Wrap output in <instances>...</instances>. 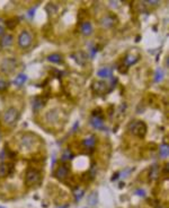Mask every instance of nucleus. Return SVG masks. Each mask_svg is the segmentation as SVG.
Returning <instances> with one entry per match:
<instances>
[{
  "label": "nucleus",
  "mask_w": 169,
  "mask_h": 208,
  "mask_svg": "<svg viewBox=\"0 0 169 208\" xmlns=\"http://www.w3.org/2000/svg\"><path fill=\"white\" fill-rule=\"evenodd\" d=\"M19 118V111L16 107H9L2 114V121L7 126H13Z\"/></svg>",
  "instance_id": "obj_2"
},
{
  "label": "nucleus",
  "mask_w": 169,
  "mask_h": 208,
  "mask_svg": "<svg viewBox=\"0 0 169 208\" xmlns=\"http://www.w3.org/2000/svg\"><path fill=\"white\" fill-rule=\"evenodd\" d=\"M130 131L132 133V135L143 138L144 136L147 135L148 128H147V125L144 123L143 121H134L130 126Z\"/></svg>",
  "instance_id": "obj_4"
},
{
  "label": "nucleus",
  "mask_w": 169,
  "mask_h": 208,
  "mask_svg": "<svg viewBox=\"0 0 169 208\" xmlns=\"http://www.w3.org/2000/svg\"><path fill=\"white\" fill-rule=\"evenodd\" d=\"M140 60V56L139 54H127L124 59V65L126 67H130L132 65L137 63Z\"/></svg>",
  "instance_id": "obj_15"
},
{
  "label": "nucleus",
  "mask_w": 169,
  "mask_h": 208,
  "mask_svg": "<svg viewBox=\"0 0 169 208\" xmlns=\"http://www.w3.org/2000/svg\"><path fill=\"white\" fill-rule=\"evenodd\" d=\"M82 145H83V147H86L87 149H93L95 147V145H96V138H95V136L87 137V138L82 141Z\"/></svg>",
  "instance_id": "obj_16"
},
{
  "label": "nucleus",
  "mask_w": 169,
  "mask_h": 208,
  "mask_svg": "<svg viewBox=\"0 0 169 208\" xmlns=\"http://www.w3.org/2000/svg\"><path fill=\"white\" fill-rule=\"evenodd\" d=\"M83 194H85V192H83V190H76L75 191V196H76V200H77V201H79V200H80V199H81V197L82 196H83Z\"/></svg>",
  "instance_id": "obj_28"
},
{
  "label": "nucleus",
  "mask_w": 169,
  "mask_h": 208,
  "mask_svg": "<svg viewBox=\"0 0 169 208\" xmlns=\"http://www.w3.org/2000/svg\"><path fill=\"white\" fill-rule=\"evenodd\" d=\"M119 71H121V72H126V71H127V67H126L125 65L121 66V67H119Z\"/></svg>",
  "instance_id": "obj_33"
},
{
  "label": "nucleus",
  "mask_w": 169,
  "mask_h": 208,
  "mask_svg": "<svg viewBox=\"0 0 169 208\" xmlns=\"http://www.w3.org/2000/svg\"><path fill=\"white\" fill-rule=\"evenodd\" d=\"M69 174V166L67 164H62L58 167V170L55 172V175L59 180H64Z\"/></svg>",
  "instance_id": "obj_11"
},
{
  "label": "nucleus",
  "mask_w": 169,
  "mask_h": 208,
  "mask_svg": "<svg viewBox=\"0 0 169 208\" xmlns=\"http://www.w3.org/2000/svg\"><path fill=\"white\" fill-rule=\"evenodd\" d=\"M27 80V76L25 74H19L15 79H14V84L16 85V86H22V85H24V83Z\"/></svg>",
  "instance_id": "obj_20"
},
{
  "label": "nucleus",
  "mask_w": 169,
  "mask_h": 208,
  "mask_svg": "<svg viewBox=\"0 0 169 208\" xmlns=\"http://www.w3.org/2000/svg\"><path fill=\"white\" fill-rule=\"evenodd\" d=\"M46 104V99H44L43 96H35L32 101V105H33V109L34 111H38L41 110L42 107H44V105Z\"/></svg>",
  "instance_id": "obj_10"
},
{
  "label": "nucleus",
  "mask_w": 169,
  "mask_h": 208,
  "mask_svg": "<svg viewBox=\"0 0 169 208\" xmlns=\"http://www.w3.org/2000/svg\"><path fill=\"white\" fill-rule=\"evenodd\" d=\"M40 181H41V174L37 170L31 167L26 171L25 182L28 187H35L40 183Z\"/></svg>",
  "instance_id": "obj_3"
},
{
  "label": "nucleus",
  "mask_w": 169,
  "mask_h": 208,
  "mask_svg": "<svg viewBox=\"0 0 169 208\" xmlns=\"http://www.w3.org/2000/svg\"><path fill=\"white\" fill-rule=\"evenodd\" d=\"M17 23H18V19L16 18H9L6 20V27L7 28H9V30H14L16 25H17Z\"/></svg>",
  "instance_id": "obj_24"
},
{
  "label": "nucleus",
  "mask_w": 169,
  "mask_h": 208,
  "mask_svg": "<svg viewBox=\"0 0 169 208\" xmlns=\"http://www.w3.org/2000/svg\"><path fill=\"white\" fill-rule=\"evenodd\" d=\"M0 208H5V207H2V206H0Z\"/></svg>",
  "instance_id": "obj_37"
},
{
  "label": "nucleus",
  "mask_w": 169,
  "mask_h": 208,
  "mask_svg": "<svg viewBox=\"0 0 169 208\" xmlns=\"http://www.w3.org/2000/svg\"><path fill=\"white\" fill-rule=\"evenodd\" d=\"M88 202H89V205H96L97 204V194L96 192H93L91 195L89 196Z\"/></svg>",
  "instance_id": "obj_27"
},
{
  "label": "nucleus",
  "mask_w": 169,
  "mask_h": 208,
  "mask_svg": "<svg viewBox=\"0 0 169 208\" xmlns=\"http://www.w3.org/2000/svg\"><path fill=\"white\" fill-rule=\"evenodd\" d=\"M91 88H93V91H94L95 93H97V94H104V93H106L107 91L109 89V87H108V84H107L106 82L96 80V82L93 83Z\"/></svg>",
  "instance_id": "obj_9"
},
{
  "label": "nucleus",
  "mask_w": 169,
  "mask_h": 208,
  "mask_svg": "<svg viewBox=\"0 0 169 208\" xmlns=\"http://www.w3.org/2000/svg\"><path fill=\"white\" fill-rule=\"evenodd\" d=\"M163 79V71L161 68H157L156 71H155V77H153V80L155 83H160Z\"/></svg>",
  "instance_id": "obj_23"
},
{
  "label": "nucleus",
  "mask_w": 169,
  "mask_h": 208,
  "mask_svg": "<svg viewBox=\"0 0 169 208\" xmlns=\"http://www.w3.org/2000/svg\"><path fill=\"white\" fill-rule=\"evenodd\" d=\"M45 119L47 120L49 122H55V121H58V119H59V113H58V111L56 110H51V111H49L47 113L45 114Z\"/></svg>",
  "instance_id": "obj_18"
},
{
  "label": "nucleus",
  "mask_w": 169,
  "mask_h": 208,
  "mask_svg": "<svg viewBox=\"0 0 169 208\" xmlns=\"http://www.w3.org/2000/svg\"><path fill=\"white\" fill-rule=\"evenodd\" d=\"M0 139H1V133H0Z\"/></svg>",
  "instance_id": "obj_38"
},
{
  "label": "nucleus",
  "mask_w": 169,
  "mask_h": 208,
  "mask_svg": "<svg viewBox=\"0 0 169 208\" xmlns=\"http://www.w3.org/2000/svg\"><path fill=\"white\" fill-rule=\"evenodd\" d=\"M2 33H4V28H2V27H1V26H0V35H1V34H2Z\"/></svg>",
  "instance_id": "obj_35"
},
{
  "label": "nucleus",
  "mask_w": 169,
  "mask_h": 208,
  "mask_svg": "<svg viewBox=\"0 0 169 208\" xmlns=\"http://www.w3.org/2000/svg\"><path fill=\"white\" fill-rule=\"evenodd\" d=\"M80 32H81L85 36H89L93 33V25H91V23L88 22V20L83 22L81 25H80Z\"/></svg>",
  "instance_id": "obj_13"
},
{
  "label": "nucleus",
  "mask_w": 169,
  "mask_h": 208,
  "mask_svg": "<svg viewBox=\"0 0 169 208\" xmlns=\"http://www.w3.org/2000/svg\"><path fill=\"white\" fill-rule=\"evenodd\" d=\"M12 43H13V35H10V34L4 35L0 40V45L2 48H8L12 45Z\"/></svg>",
  "instance_id": "obj_17"
},
{
  "label": "nucleus",
  "mask_w": 169,
  "mask_h": 208,
  "mask_svg": "<svg viewBox=\"0 0 169 208\" xmlns=\"http://www.w3.org/2000/svg\"><path fill=\"white\" fill-rule=\"evenodd\" d=\"M35 9H36V7H34V8H32V9H29V12H28V17L29 18H32L33 16H34V14H35Z\"/></svg>",
  "instance_id": "obj_31"
},
{
  "label": "nucleus",
  "mask_w": 169,
  "mask_h": 208,
  "mask_svg": "<svg viewBox=\"0 0 169 208\" xmlns=\"http://www.w3.org/2000/svg\"><path fill=\"white\" fill-rule=\"evenodd\" d=\"M90 123L95 129H103L104 128V120H103V115H101L100 111H94L93 112Z\"/></svg>",
  "instance_id": "obj_8"
},
{
  "label": "nucleus",
  "mask_w": 169,
  "mask_h": 208,
  "mask_svg": "<svg viewBox=\"0 0 169 208\" xmlns=\"http://www.w3.org/2000/svg\"><path fill=\"white\" fill-rule=\"evenodd\" d=\"M113 74V69L111 67H101L100 69H98L97 71V76L100 77V78H108V77H111Z\"/></svg>",
  "instance_id": "obj_14"
},
{
  "label": "nucleus",
  "mask_w": 169,
  "mask_h": 208,
  "mask_svg": "<svg viewBox=\"0 0 169 208\" xmlns=\"http://www.w3.org/2000/svg\"><path fill=\"white\" fill-rule=\"evenodd\" d=\"M68 207V205H65V206H63V207H60V208H67Z\"/></svg>",
  "instance_id": "obj_36"
},
{
  "label": "nucleus",
  "mask_w": 169,
  "mask_h": 208,
  "mask_svg": "<svg viewBox=\"0 0 169 208\" xmlns=\"http://www.w3.org/2000/svg\"><path fill=\"white\" fill-rule=\"evenodd\" d=\"M71 158H72V153H71V151H70L69 148H67L65 151H63L62 156H61V159H62V161H69Z\"/></svg>",
  "instance_id": "obj_26"
},
{
  "label": "nucleus",
  "mask_w": 169,
  "mask_h": 208,
  "mask_svg": "<svg viewBox=\"0 0 169 208\" xmlns=\"http://www.w3.org/2000/svg\"><path fill=\"white\" fill-rule=\"evenodd\" d=\"M131 171H132V169H126L125 171H123V173H122L121 175H122V177H123V178H126V177H127V175H129V174H130L129 172H131Z\"/></svg>",
  "instance_id": "obj_32"
},
{
  "label": "nucleus",
  "mask_w": 169,
  "mask_h": 208,
  "mask_svg": "<svg viewBox=\"0 0 169 208\" xmlns=\"http://www.w3.org/2000/svg\"><path fill=\"white\" fill-rule=\"evenodd\" d=\"M158 173H159V167H158L157 164H153L150 169V178L152 180H155L158 177Z\"/></svg>",
  "instance_id": "obj_25"
},
{
  "label": "nucleus",
  "mask_w": 169,
  "mask_h": 208,
  "mask_svg": "<svg viewBox=\"0 0 169 208\" xmlns=\"http://www.w3.org/2000/svg\"><path fill=\"white\" fill-rule=\"evenodd\" d=\"M119 173H116V174H115V175H113L112 177V181H114V180H116V179H117V177H119Z\"/></svg>",
  "instance_id": "obj_34"
},
{
  "label": "nucleus",
  "mask_w": 169,
  "mask_h": 208,
  "mask_svg": "<svg viewBox=\"0 0 169 208\" xmlns=\"http://www.w3.org/2000/svg\"><path fill=\"white\" fill-rule=\"evenodd\" d=\"M117 22H119V19H117V17L115 15L107 14V15H105L103 18L100 19V26L103 28H111L114 25H116Z\"/></svg>",
  "instance_id": "obj_7"
},
{
  "label": "nucleus",
  "mask_w": 169,
  "mask_h": 208,
  "mask_svg": "<svg viewBox=\"0 0 169 208\" xmlns=\"http://www.w3.org/2000/svg\"><path fill=\"white\" fill-rule=\"evenodd\" d=\"M40 144V139L37 136L33 135V133H25L23 135L18 141L19 147L23 151H31L35 146H38Z\"/></svg>",
  "instance_id": "obj_1"
},
{
  "label": "nucleus",
  "mask_w": 169,
  "mask_h": 208,
  "mask_svg": "<svg viewBox=\"0 0 169 208\" xmlns=\"http://www.w3.org/2000/svg\"><path fill=\"white\" fill-rule=\"evenodd\" d=\"M159 153H160V156L163 158H166L167 156H168V145L167 144H161V145L159 146Z\"/></svg>",
  "instance_id": "obj_22"
},
{
  "label": "nucleus",
  "mask_w": 169,
  "mask_h": 208,
  "mask_svg": "<svg viewBox=\"0 0 169 208\" xmlns=\"http://www.w3.org/2000/svg\"><path fill=\"white\" fill-rule=\"evenodd\" d=\"M75 59L77 62L80 63L81 66H83V65L86 63V60H87V54H86L85 52H82V51H79L75 56Z\"/></svg>",
  "instance_id": "obj_19"
},
{
  "label": "nucleus",
  "mask_w": 169,
  "mask_h": 208,
  "mask_svg": "<svg viewBox=\"0 0 169 208\" xmlns=\"http://www.w3.org/2000/svg\"><path fill=\"white\" fill-rule=\"evenodd\" d=\"M32 34L28 31H23L18 36V45L22 49H27L32 44Z\"/></svg>",
  "instance_id": "obj_5"
},
{
  "label": "nucleus",
  "mask_w": 169,
  "mask_h": 208,
  "mask_svg": "<svg viewBox=\"0 0 169 208\" xmlns=\"http://www.w3.org/2000/svg\"><path fill=\"white\" fill-rule=\"evenodd\" d=\"M47 60L51 61V62H54V63H59V62H62L63 61V57L61 54H58V53H53L47 57Z\"/></svg>",
  "instance_id": "obj_21"
},
{
  "label": "nucleus",
  "mask_w": 169,
  "mask_h": 208,
  "mask_svg": "<svg viewBox=\"0 0 169 208\" xmlns=\"http://www.w3.org/2000/svg\"><path fill=\"white\" fill-rule=\"evenodd\" d=\"M7 87H8V83H7L6 80H4V79L0 78V92L5 91Z\"/></svg>",
  "instance_id": "obj_29"
},
{
  "label": "nucleus",
  "mask_w": 169,
  "mask_h": 208,
  "mask_svg": "<svg viewBox=\"0 0 169 208\" xmlns=\"http://www.w3.org/2000/svg\"><path fill=\"white\" fill-rule=\"evenodd\" d=\"M135 195H138V196H140V197H145V191H144L143 189H138V190H135Z\"/></svg>",
  "instance_id": "obj_30"
},
{
  "label": "nucleus",
  "mask_w": 169,
  "mask_h": 208,
  "mask_svg": "<svg viewBox=\"0 0 169 208\" xmlns=\"http://www.w3.org/2000/svg\"><path fill=\"white\" fill-rule=\"evenodd\" d=\"M14 164L13 163H0V177H7L8 174L13 173Z\"/></svg>",
  "instance_id": "obj_12"
},
{
  "label": "nucleus",
  "mask_w": 169,
  "mask_h": 208,
  "mask_svg": "<svg viewBox=\"0 0 169 208\" xmlns=\"http://www.w3.org/2000/svg\"><path fill=\"white\" fill-rule=\"evenodd\" d=\"M16 69V60L15 59H10V58H7V59H4L2 62L0 63V70L5 74H12L14 70Z\"/></svg>",
  "instance_id": "obj_6"
}]
</instances>
